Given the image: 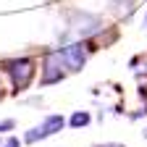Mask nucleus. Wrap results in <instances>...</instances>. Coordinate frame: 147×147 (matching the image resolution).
<instances>
[{
    "mask_svg": "<svg viewBox=\"0 0 147 147\" xmlns=\"http://www.w3.org/2000/svg\"><path fill=\"white\" fill-rule=\"evenodd\" d=\"M3 68H5V74L11 76L16 92H24V89L32 84V79H34V61H32V58H13V61H5Z\"/></svg>",
    "mask_w": 147,
    "mask_h": 147,
    "instance_id": "1",
    "label": "nucleus"
},
{
    "mask_svg": "<svg viewBox=\"0 0 147 147\" xmlns=\"http://www.w3.org/2000/svg\"><path fill=\"white\" fill-rule=\"evenodd\" d=\"M66 18H68V26L76 32V34H82V37L97 34V32L102 29V21H100L97 16L87 13V11H68V13H66Z\"/></svg>",
    "mask_w": 147,
    "mask_h": 147,
    "instance_id": "2",
    "label": "nucleus"
},
{
    "mask_svg": "<svg viewBox=\"0 0 147 147\" xmlns=\"http://www.w3.org/2000/svg\"><path fill=\"white\" fill-rule=\"evenodd\" d=\"M66 63H63V55L61 50H50L42 61V84H55L66 76Z\"/></svg>",
    "mask_w": 147,
    "mask_h": 147,
    "instance_id": "3",
    "label": "nucleus"
},
{
    "mask_svg": "<svg viewBox=\"0 0 147 147\" xmlns=\"http://www.w3.org/2000/svg\"><path fill=\"white\" fill-rule=\"evenodd\" d=\"M66 126V121H63V116H47L40 126H34V129H29L26 131V137H24V142H40V139H47V137H53V134H58L61 129Z\"/></svg>",
    "mask_w": 147,
    "mask_h": 147,
    "instance_id": "4",
    "label": "nucleus"
},
{
    "mask_svg": "<svg viewBox=\"0 0 147 147\" xmlns=\"http://www.w3.org/2000/svg\"><path fill=\"white\" fill-rule=\"evenodd\" d=\"M63 55V63H66V71H82V66L87 63V47L82 42H74V45H66L61 50Z\"/></svg>",
    "mask_w": 147,
    "mask_h": 147,
    "instance_id": "5",
    "label": "nucleus"
},
{
    "mask_svg": "<svg viewBox=\"0 0 147 147\" xmlns=\"http://www.w3.org/2000/svg\"><path fill=\"white\" fill-rule=\"evenodd\" d=\"M89 121H92V118H89L87 110H76V113L71 116V126H74V129H82V126H87Z\"/></svg>",
    "mask_w": 147,
    "mask_h": 147,
    "instance_id": "6",
    "label": "nucleus"
},
{
    "mask_svg": "<svg viewBox=\"0 0 147 147\" xmlns=\"http://www.w3.org/2000/svg\"><path fill=\"white\" fill-rule=\"evenodd\" d=\"M0 147H21V142H18V137H8L5 142H0Z\"/></svg>",
    "mask_w": 147,
    "mask_h": 147,
    "instance_id": "7",
    "label": "nucleus"
},
{
    "mask_svg": "<svg viewBox=\"0 0 147 147\" xmlns=\"http://www.w3.org/2000/svg\"><path fill=\"white\" fill-rule=\"evenodd\" d=\"M110 3H113V5H118V8H126V11H129V8L134 5V0H110Z\"/></svg>",
    "mask_w": 147,
    "mask_h": 147,
    "instance_id": "8",
    "label": "nucleus"
},
{
    "mask_svg": "<svg viewBox=\"0 0 147 147\" xmlns=\"http://www.w3.org/2000/svg\"><path fill=\"white\" fill-rule=\"evenodd\" d=\"M16 123H13V118H5V121H0V131H11Z\"/></svg>",
    "mask_w": 147,
    "mask_h": 147,
    "instance_id": "9",
    "label": "nucleus"
},
{
    "mask_svg": "<svg viewBox=\"0 0 147 147\" xmlns=\"http://www.w3.org/2000/svg\"><path fill=\"white\" fill-rule=\"evenodd\" d=\"M95 147H123V144H118V142H105V144H95Z\"/></svg>",
    "mask_w": 147,
    "mask_h": 147,
    "instance_id": "10",
    "label": "nucleus"
},
{
    "mask_svg": "<svg viewBox=\"0 0 147 147\" xmlns=\"http://www.w3.org/2000/svg\"><path fill=\"white\" fill-rule=\"evenodd\" d=\"M144 29H147V16H144Z\"/></svg>",
    "mask_w": 147,
    "mask_h": 147,
    "instance_id": "11",
    "label": "nucleus"
},
{
    "mask_svg": "<svg viewBox=\"0 0 147 147\" xmlns=\"http://www.w3.org/2000/svg\"><path fill=\"white\" fill-rule=\"evenodd\" d=\"M0 142H3V139H0Z\"/></svg>",
    "mask_w": 147,
    "mask_h": 147,
    "instance_id": "12",
    "label": "nucleus"
}]
</instances>
